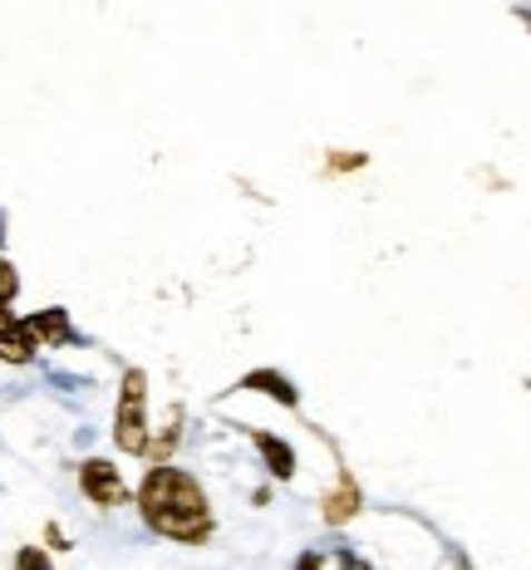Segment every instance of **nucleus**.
I'll list each match as a JSON object with an SVG mask.
<instances>
[{
  "instance_id": "nucleus-1",
  "label": "nucleus",
  "mask_w": 531,
  "mask_h": 570,
  "mask_svg": "<svg viewBox=\"0 0 531 570\" xmlns=\"http://www.w3.org/2000/svg\"><path fill=\"white\" fill-rule=\"evenodd\" d=\"M138 512H144L148 531L183 541V546H207L212 531H217L203 482L193 472L173 468V462H158L144 478V487H138Z\"/></svg>"
},
{
  "instance_id": "nucleus-2",
  "label": "nucleus",
  "mask_w": 531,
  "mask_h": 570,
  "mask_svg": "<svg viewBox=\"0 0 531 570\" xmlns=\"http://www.w3.org/2000/svg\"><path fill=\"white\" fill-rule=\"evenodd\" d=\"M148 374L144 370H124V384H118V413H114V443L118 453H148Z\"/></svg>"
},
{
  "instance_id": "nucleus-3",
  "label": "nucleus",
  "mask_w": 531,
  "mask_h": 570,
  "mask_svg": "<svg viewBox=\"0 0 531 570\" xmlns=\"http://www.w3.org/2000/svg\"><path fill=\"white\" fill-rule=\"evenodd\" d=\"M79 492L89 497L94 507H124L128 502V487H124V472L114 468V462H104V458H89L85 468H79Z\"/></svg>"
},
{
  "instance_id": "nucleus-4",
  "label": "nucleus",
  "mask_w": 531,
  "mask_h": 570,
  "mask_svg": "<svg viewBox=\"0 0 531 570\" xmlns=\"http://www.w3.org/2000/svg\"><path fill=\"white\" fill-rule=\"evenodd\" d=\"M40 354V340H35L30 320L16 315L10 305H0V360L6 364H30Z\"/></svg>"
},
{
  "instance_id": "nucleus-5",
  "label": "nucleus",
  "mask_w": 531,
  "mask_h": 570,
  "mask_svg": "<svg viewBox=\"0 0 531 570\" xmlns=\"http://www.w3.org/2000/svg\"><path fill=\"white\" fill-rule=\"evenodd\" d=\"M236 389H242V394H266V399H276L281 409H301V389H295L281 370H252V374L236 379Z\"/></svg>"
},
{
  "instance_id": "nucleus-6",
  "label": "nucleus",
  "mask_w": 531,
  "mask_h": 570,
  "mask_svg": "<svg viewBox=\"0 0 531 570\" xmlns=\"http://www.w3.org/2000/svg\"><path fill=\"white\" fill-rule=\"evenodd\" d=\"M26 320H30L35 340L50 344V350H59V344H79L75 325H69V311H59V305H50V311H35V315H26Z\"/></svg>"
},
{
  "instance_id": "nucleus-7",
  "label": "nucleus",
  "mask_w": 531,
  "mask_h": 570,
  "mask_svg": "<svg viewBox=\"0 0 531 570\" xmlns=\"http://www.w3.org/2000/svg\"><path fill=\"white\" fill-rule=\"evenodd\" d=\"M252 443H256V453L266 458V472L276 482H291L295 478V448L286 443V438H276V433H252Z\"/></svg>"
},
{
  "instance_id": "nucleus-8",
  "label": "nucleus",
  "mask_w": 531,
  "mask_h": 570,
  "mask_svg": "<svg viewBox=\"0 0 531 570\" xmlns=\"http://www.w3.org/2000/svg\"><path fill=\"white\" fill-rule=\"evenodd\" d=\"M354 512H360V487H354L350 472H340V487L325 497V521L330 527H340V521H350Z\"/></svg>"
},
{
  "instance_id": "nucleus-9",
  "label": "nucleus",
  "mask_w": 531,
  "mask_h": 570,
  "mask_svg": "<svg viewBox=\"0 0 531 570\" xmlns=\"http://www.w3.org/2000/svg\"><path fill=\"white\" fill-rule=\"evenodd\" d=\"M16 570H50V556L40 546H20L16 551Z\"/></svg>"
},
{
  "instance_id": "nucleus-10",
  "label": "nucleus",
  "mask_w": 531,
  "mask_h": 570,
  "mask_svg": "<svg viewBox=\"0 0 531 570\" xmlns=\"http://www.w3.org/2000/svg\"><path fill=\"white\" fill-rule=\"evenodd\" d=\"M16 291H20V276H16V266H10V261L0 256V305H10V301H16Z\"/></svg>"
},
{
  "instance_id": "nucleus-11",
  "label": "nucleus",
  "mask_w": 531,
  "mask_h": 570,
  "mask_svg": "<svg viewBox=\"0 0 531 570\" xmlns=\"http://www.w3.org/2000/svg\"><path fill=\"white\" fill-rule=\"evenodd\" d=\"M364 168V153H330V173H350Z\"/></svg>"
},
{
  "instance_id": "nucleus-12",
  "label": "nucleus",
  "mask_w": 531,
  "mask_h": 570,
  "mask_svg": "<svg viewBox=\"0 0 531 570\" xmlns=\"http://www.w3.org/2000/svg\"><path fill=\"white\" fill-rule=\"evenodd\" d=\"M301 570H321V556H315V551H311V556H301Z\"/></svg>"
}]
</instances>
